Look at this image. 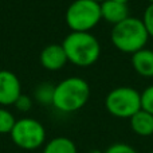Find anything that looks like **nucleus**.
Masks as SVG:
<instances>
[{"label":"nucleus","instance_id":"22","mask_svg":"<svg viewBox=\"0 0 153 153\" xmlns=\"http://www.w3.org/2000/svg\"><path fill=\"white\" fill-rule=\"evenodd\" d=\"M148 1H149V3H153V0H148Z\"/></svg>","mask_w":153,"mask_h":153},{"label":"nucleus","instance_id":"18","mask_svg":"<svg viewBox=\"0 0 153 153\" xmlns=\"http://www.w3.org/2000/svg\"><path fill=\"white\" fill-rule=\"evenodd\" d=\"M103 153H137L133 146H130L129 144L125 143H114L109 146L106 151H103Z\"/></svg>","mask_w":153,"mask_h":153},{"label":"nucleus","instance_id":"10","mask_svg":"<svg viewBox=\"0 0 153 153\" xmlns=\"http://www.w3.org/2000/svg\"><path fill=\"white\" fill-rule=\"evenodd\" d=\"M132 66L138 75L153 78V50L144 47L132 54Z\"/></svg>","mask_w":153,"mask_h":153},{"label":"nucleus","instance_id":"23","mask_svg":"<svg viewBox=\"0 0 153 153\" xmlns=\"http://www.w3.org/2000/svg\"><path fill=\"white\" fill-rule=\"evenodd\" d=\"M149 153H153V151H152V152H149Z\"/></svg>","mask_w":153,"mask_h":153},{"label":"nucleus","instance_id":"12","mask_svg":"<svg viewBox=\"0 0 153 153\" xmlns=\"http://www.w3.org/2000/svg\"><path fill=\"white\" fill-rule=\"evenodd\" d=\"M42 153H78V149L71 138L59 136L46 143Z\"/></svg>","mask_w":153,"mask_h":153},{"label":"nucleus","instance_id":"17","mask_svg":"<svg viewBox=\"0 0 153 153\" xmlns=\"http://www.w3.org/2000/svg\"><path fill=\"white\" fill-rule=\"evenodd\" d=\"M143 23L146 28V32H148L149 38H153V3H149V5L145 8L143 15Z\"/></svg>","mask_w":153,"mask_h":153},{"label":"nucleus","instance_id":"1","mask_svg":"<svg viewBox=\"0 0 153 153\" xmlns=\"http://www.w3.org/2000/svg\"><path fill=\"white\" fill-rule=\"evenodd\" d=\"M69 63L76 67H89L101 56V43L91 32L71 31L61 43Z\"/></svg>","mask_w":153,"mask_h":153},{"label":"nucleus","instance_id":"16","mask_svg":"<svg viewBox=\"0 0 153 153\" xmlns=\"http://www.w3.org/2000/svg\"><path fill=\"white\" fill-rule=\"evenodd\" d=\"M141 109L153 114V85L144 89L141 93Z\"/></svg>","mask_w":153,"mask_h":153},{"label":"nucleus","instance_id":"15","mask_svg":"<svg viewBox=\"0 0 153 153\" xmlns=\"http://www.w3.org/2000/svg\"><path fill=\"white\" fill-rule=\"evenodd\" d=\"M13 106L16 108V110L22 111V113H28L32 109V106H34V98L28 94H23L22 93L18 100L15 101Z\"/></svg>","mask_w":153,"mask_h":153},{"label":"nucleus","instance_id":"4","mask_svg":"<svg viewBox=\"0 0 153 153\" xmlns=\"http://www.w3.org/2000/svg\"><path fill=\"white\" fill-rule=\"evenodd\" d=\"M101 20V4L94 0H74L65 13V22L71 31L90 32Z\"/></svg>","mask_w":153,"mask_h":153},{"label":"nucleus","instance_id":"11","mask_svg":"<svg viewBox=\"0 0 153 153\" xmlns=\"http://www.w3.org/2000/svg\"><path fill=\"white\" fill-rule=\"evenodd\" d=\"M129 121L130 128L137 136L140 137L153 136V114L140 109L137 113L130 117Z\"/></svg>","mask_w":153,"mask_h":153},{"label":"nucleus","instance_id":"2","mask_svg":"<svg viewBox=\"0 0 153 153\" xmlns=\"http://www.w3.org/2000/svg\"><path fill=\"white\" fill-rule=\"evenodd\" d=\"M90 98V85L81 76H69L55 85L53 106L62 113H74Z\"/></svg>","mask_w":153,"mask_h":153},{"label":"nucleus","instance_id":"8","mask_svg":"<svg viewBox=\"0 0 153 153\" xmlns=\"http://www.w3.org/2000/svg\"><path fill=\"white\" fill-rule=\"evenodd\" d=\"M39 63L43 69L48 70V71H58V70L63 69L67 61L66 53H65L62 45H48L40 51L39 54Z\"/></svg>","mask_w":153,"mask_h":153},{"label":"nucleus","instance_id":"7","mask_svg":"<svg viewBox=\"0 0 153 153\" xmlns=\"http://www.w3.org/2000/svg\"><path fill=\"white\" fill-rule=\"evenodd\" d=\"M22 94L20 79L10 70H0V106H11Z\"/></svg>","mask_w":153,"mask_h":153},{"label":"nucleus","instance_id":"9","mask_svg":"<svg viewBox=\"0 0 153 153\" xmlns=\"http://www.w3.org/2000/svg\"><path fill=\"white\" fill-rule=\"evenodd\" d=\"M129 7L128 4H121L114 0H105L101 3V19L106 23L117 24L129 18Z\"/></svg>","mask_w":153,"mask_h":153},{"label":"nucleus","instance_id":"5","mask_svg":"<svg viewBox=\"0 0 153 153\" xmlns=\"http://www.w3.org/2000/svg\"><path fill=\"white\" fill-rule=\"evenodd\" d=\"M105 109L117 118H130L141 109V93L130 86L116 87L106 94Z\"/></svg>","mask_w":153,"mask_h":153},{"label":"nucleus","instance_id":"21","mask_svg":"<svg viewBox=\"0 0 153 153\" xmlns=\"http://www.w3.org/2000/svg\"><path fill=\"white\" fill-rule=\"evenodd\" d=\"M94 1H97V3H100V4H101V3L105 1V0H94Z\"/></svg>","mask_w":153,"mask_h":153},{"label":"nucleus","instance_id":"14","mask_svg":"<svg viewBox=\"0 0 153 153\" xmlns=\"http://www.w3.org/2000/svg\"><path fill=\"white\" fill-rule=\"evenodd\" d=\"M16 122L15 116L7 108L0 106V134H10Z\"/></svg>","mask_w":153,"mask_h":153},{"label":"nucleus","instance_id":"3","mask_svg":"<svg viewBox=\"0 0 153 153\" xmlns=\"http://www.w3.org/2000/svg\"><path fill=\"white\" fill-rule=\"evenodd\" d=\"M149 35L143 20L129 16L125 20L114 24L110 31V40L118 51L124 54H134L148 43Z\"/></svg>","mask_w":153,"mask_h":153},{"label":"nucleus","instance_id":"19","mask_svg":"<svg viewBox=\"0 0 153 153\" xmlns=\"http://www.w3.org/2000/svg\"><path fill=\"white\" fill-rule=\"evenodd\" d=\"M87 153H103V152L100 151V149H91V151H89Z\"/></svg>","mask_w":153,"mask_h":153},{"label":"nucleus","instance_id":"6","mask_svg":"<svg viewBox=\"0 0 153 153\" xmlns=\"http://www.w3.org/2000/svg\"><path fill=\"white\" fill-rule=\"evenodd\" d=\"M10 136L12 143L24 151H35L46 144L45 126L40 121L31 117L16 120Z\"/></svg>","mask_w":153,"mask_h":153},{"label":"nucleus","instance_id":"13","mask_svg":"<svg viewBox=\"0 0 153 153\" xmlns=\"http://www.w3.org/2000/svg\"><path fill=\"white\" fill-rule=\"evenodd\" d=\"M54 90H55V85H53L51 82H40L34 89V94H32L34 102H38L43 106L53 105Z\"/></svg>","mask_w":153,"mask_h":153},{"label":"nucleus","instance_id":"20","mask_svg":"<svg viewBox=\"0 0 153 153\" xmlns=\"http://www.w3.org/2000/svg\"><path fill=\"white\" fill-rule=\"evenodd\" d=\"M114 1H118V3H121V4H128L129 0H114Z\"/></svg>","mask_w":153,"mask_h":153}]
</instances>
